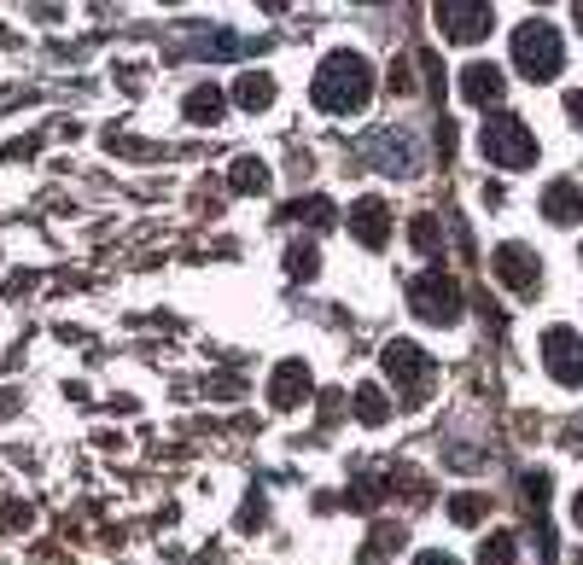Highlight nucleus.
Returning a JSON list of instances; mask_svg holds the SVG:
<instances>
[{
    "label": "nucleus",
    "mask_w": 583,
    "mask_h": 565,
    "mask_svg": "<svg viewBox=\"0 0 583 565\" xmlns=\"http://www.w3.org/2000/svg\"><path fill=\"white\" fill-rule=\"evenodd\" d=\"M309 100L321 105L327 117H356L362 105L374 100V65L362 59V53H327L321 70H315V88H309Z\"/></svg>",
    "instance_id": "1"
},
{
    "label": "nucleus",
    "mask_w": 583,
    "mask_h": 565,
    "mask_svg": "<svg viewBox=\"0 0 583 565\" xmlns=\"http://www.w3.org/2000/svg\"><path fill=\"white\" fill-rule=\"evenodd\" d=\"M479 146H484V158H490V164H502V169L537 164V134L525 129L514 111H490V117H484V129H479Z\"/></svg>",
    "instance_id": "2"
},
{
    "label": "nucleus",
    "mask_w": 583,
    "mask_h": 565,
    "mask_svg": "<svg viewBox=\"0 0 583 565\" xmlns=\"http://www.w3.org/2000/svg\"><path fill=\"white\" fill-rule=\"evenodd\" d=\"M514 65L525 82H554L560 76V35H554V24H543V18H525L514 30Z\"/></svg>",
    "instance_id": "3"
},
{
    "label": "nucleus",
    "mask_w": 583,
    "mask_h": 565,
    "mask_svg": "<svg viewBox=\"0 0 583 565\" xmlns=\"http://www.w3.org/2000/svg\"><path fill=\"white\" fill-rule=\"evenodd\" d=\"M409 309L420 321H432V327H449V321H461V286L444 268H426V274L409 280Z\"/></svg>",
    "instance_id": "4"
},
{
    "label": "nucleus",
    "mask_w": 583,
    "mask_h": 565,
    "mask_svg": "<svg viewBox=\"0 0 583 565\" xmlns=\"http://www.w3.org/2000/svg\"><path fill=\"white\" fill-rule=\"evenodd\" d=\"M385 373L403 385V402H426V391H432V362H426V350L420 344H409V338H397V344H385Z\"/></svg>",
    "instance_id": "5"
},
{
    "label": "nucleus",
    "mask_w": 583,
    "mask_h": 565,
    "mask_svg": "<svg viewBox=\"0 0 583 565\" xmlns=\"http://www.w3.org/2000/svg\"><path fill=\"white\" fill-rule=\"evenodd\" d=\"M490 268H496V280L514 292V298H537V286H543V263H537V251L531 245H496V257H490Z\"/></svg>",
    "instance_id": "6"
},
{
    "label": "nucleus",
    "mask_w": 583,
    "mask_h": 565,
    "mask_svg": "<svg viewBox=\"0 0 583 565\" xmlns=\"http://www.w3.org/2000/svg\"><path fill=\"white\" fill-rule=\"evenodd\" d=\"M432 18H438V30L449 41H484L490 24H496L490 0H444V6H432Z\"/></svg>",
    "instance_id": "7"
},
{
    "label": "nucleus",
    "mask_w": 583,
    "mask_h": 565,
    "mask_svg": "<svg viewBox=\"0 0 583 565\" xmlns=\"http://www.w3.org/2000/svg\"><path fill=\"white\" fill-rule=\"evenodd\" d=\"M543 367L554 373V385H583V338L572 327H549L543 333Z\"/></svg>",
    "instance_id": "8"
},
{
    "label": "nucleus",
    "mask_w": 583,
    "mask_h": 565,
    "mask_svg": "<svg viewBox=\"0 0 583 565\" xmlns=\"http://www.w3.org/2000/svg\"><path fill=\"white\" fill-rule=\"evenodd\" d=\"M368 164L374 169H391V175H414L420 158H414V140L409 134H374L368 140Z\"/></svg>",
    "instance_id": "9"
},
{
    "label": "nucleus",
    "mask_w": 583,
    "mask_h": 565,
    "mask_svg": "<svg viewBox=\"0 0 583 565\" xmlns=\"http://www.w3.org/2000/svg\"><path fill=\"white\" fill-rule=\"evenodd\" d=\"M350 233H356L362 245H385V233H391V204L385 199H356L350 204Z\"/></svg>",
    "instance_id": "10"
},
{
    "label": "nucleus",
    "mask_w": 583,
    "mask_h": 565,
    "mask_svg": "<svg viewBox=\"0 0 583 565\" xmlns=\"http://www.w3.org/2000/svg\"><path fill=\"white\" fill-rule=\"evenodd\" d=\"M502 88H508V82H502V70L484 65V59L461 70V100H467V105H502Z\"/></svg>",
    "instance_id": "11"
},
{
    "label": "nucleus",
    "mask_w": 583,
    "mask_h": 565,
    "mask_svg": "<svg viewBox=\"0 0 583 565\" xmlns=\"http://www.w3.org/2000/svg\"><path fill=\"white\" fill-rule=\"evenodd\" d=\"M309 397V367L304 362H280L275 379H269V402L275 408H298Z\"/></svg>",
    "instance_id": "12"
},
{
    "label": "nucleus",
    "mask_w": 583,
    "mask_h": 565,
    "mask_svg": "<svg viewBox=\"0 0 583 565\" xmlns=\"http://www.w3.org/2000/svg\"><path fill=\"white\" fill-rule=\"evenodd\" d=\"M543 216L560 222V228L583 222V187H578V181H554L549 193H543Z\"/></svg>",
    "instance_id": "13"
},
{
    "label": "nucleus",
    "mask_w": 583,
    "mask_h": 565,
    "mask_svg": "<svg viewBox=\"0 0 583 565\" xmlns=\"http://www.w3.org/2000/svg\"><path fill=\"white\" fill-rule=\"evenodd\" d=\"M234 100H240L245 111H269V105H275V76H269V70H245L240 82H234Z\"/></svg>",
    "instance_id": "14"
},
{
    "label": "nucleus",
    "mask_w": 583,
    "mask_h": 565,
    "mask_svg": "<svg viewBox=\"0 0 583 565\" xmlns=\"http://www.w3.org/2000/svg\"><path fill=\"white\" fill-rule=\"evenodd\" d=\"M356 420H362V426H385V420H391V402H385L379 385H356Z\"/></svg>",
    "instance_id": "15"
},
{
    "label": "nucleus",
    "mask_w": 583,
    "mask_h": 565,
    "mask_svg": "<svg viewBox=\"0 0 583 565\" xmlns=\"http://www.w3.org/2000/svg\"><path fill=\"white\" fill-rule=\"evenodd\" d=\"M187 123H222V88H193L187 94Z\"/></svg>",
    "instance_id": "16"
},
{
    "label": "nucleus",
    "mask_w": 583,
    "mask_h": 565,
    "mask_svg": "<svg viewBox=\"0 0 583 565\" xmlns=\"http://www.w3.org/2000/svg\"><path fill=\"white\" fill-rule=\"evenodd\" d=\"M228 181H234V193H263V187H269V164H263V158H240Z\"/></svg>",
    "instance_id": "17"
},
{
    "label": "nucleus",
    "mask_w": 583,
    "mask_h": 565,
    "mask_svg": "<svg viewBox=\"0 0 583 565\" xmlns=\"http://www.w3.org/2000/svg\"><path fill=\"white\" fill-rule=\"evenodd\" d=\"M409 239H414V251L438 257V251H444V228H438V216H414V222H409Z\"/></svg>",
    "instance_id": "18"
},
{
    "label": "nucleus",
    "mask_w": 583,
    "mask_h": 565,
    "mask_svg": "<svg viewBox=\"0 0 583 565\" xmlns=\"http://www.w3.org/2000/svg\"><path fill=\"white\" fill-rule=\"evenodd\" d=\"M286 216H298V222H309V228H333V216H339V210H333L327 199H298Z\"/></svg>",
    "instance_id": "19"
},
{
    "label": "nucleus",
    "mask_w": 583,
    "mask_h": 565,
    "mask_svg": "<svg viewBox=\"0 0 583 565\" xmlns=\"http://www.w3.org/2000/svg\"><path fill=\"white\" fill-rule=\"evenodd\" d=\"M479 565H514V536H484L479 542Z\"/></svg>",
    "instance_id": "20"
},
{
    "label": "nucleus",
    "mask_w": 583,
    "mask_h": 565,
    "mask_svg": "<svg viewBox=\"0 0 583 565\" xmlns=\"http://www.w3.org/2000/svg\"><path fill=\"white\" fill-rule=\"evenodd\" d=\"M484 513H490V496H455L449 501V519H455V525H473Z\"/></svg>",
    "instance_id": "21"
},
{
    "label": "nucleus",
    "mask_w": 583,
    "mask_h": 565,
    "mask_svg": "<svg viewBox=\"0 0 583 565\" xmlns=\"http://www.w3.org/2000/svg\"><path fill=\"white\" fill-rule=\"evenodd\" d=\"M286 268H292L298 280H309V274L321 268V251H315V245H292V251H286Z\"/></svg>",
    "instance_id": "22"
},
{
    "label": "nucleus",
    "mask_w": 583,
    "mask_h": 565,
    "mask_svg": "<svg viewBox=\"0 0 583 565\" xmlns=\"http://www.w3.org/2000/svg\"><path fill=\"white\" fill-rule=\"evenodd\" d=\"M379 496H385V484H379V478H362V484H350V496L344 501H350V507H374Z\"/></svg>",
    "instance_id": "23"
},
{
    "label": "nucleus",
    "mask_w": 583,
    "mask_h": 565,
    "mask_svg": "<svg viewBox=\"0 0 583 565\" xmlns=\"http://www.w3.org/2000/svg\"><path fill=\"white\" fill-rule=\"evenodd\" d=\"M566 117L583 129V88H572V94H566Z\"/></svg>",
    "instance_id": "24"
},
{
    "label": "nucleus",
    "mask_w": 583,
    "mask_h": 565,
    "mask_svg": "<svg viewBox=\"0 0 583 565\" xmlns=\"http://www.w3.org/2000/svg\"><path fill=\"white\" fill-rule=\"evenodd\" d=\"M414 565H455V560H449V554H438V548H426V554H420Z\"/></svg>",
    "instance_id": "25"
},
{
    "label": "nucleus",
    "mask_w": 583,
    "mask_h": 565,
    "mask_svg": "<svg viewBox=\"0 0 583 565\" xmlns=\"http://www.w3.org/2000/svg\"><path fill=\"white\" fill-rule=\"evenodd\" d=\"M572 519H578V525H583V490H578V501H572Z\"/></svg>",
    "instance_id": "26"
},
{
    "label": "nucleus",
    "mask_w": 583,
    "mask_h": 565,
    "mask_svg": "<svg viewBox=\"0 0 583 565\" xmlns=\"http://www.w3.org/2000/svg\"><path fill=\"white\" fill-rule=\"evenodd\" d=\"M572 24H578V30H583V6H572Z\"/></svg>",
    "instance_id": "27"
},
{
    "label": "nucleus",
    "mask_w": 583,
    "mask_h": 565,
    "mask_svg": "<svg viewBox=\"0 0 583 565\" xmlns=\"http://www.w3.org/2000/svg\"><path fill=\"white\" fill-rule=\"evenodd\" d=\"M362 565H374V560H362Z\"/></svg>",
    "instance_id": "28"
},
{
    "label": "nucleus",
    "mask_w": 583,
    "mask_h": 565,
    "mask_svg": "<svg viewBox=\"0 0 583 565\" xmlns=\"http://www.w3.org/2000/svg\"><path fill=\"white\" fill-rule=\"evenodd\" d=\"M578 257H583V251H578Z\"/></svg>",
    "instance_id": "29"
}]
</instances>
